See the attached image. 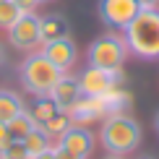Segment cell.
<instances>
[{
    "label": "cell",
    "instance_id": "1",
    "mask_svg": "<svg viewBox=\"0 0 159 159\" xmlns=\"http://www.w3.org/2000/svg\"><path fill=\"white\" fill-rule=\"evenodd\" d=\"M128 50L141 60H159V8H141L123 29Z\"/></svg>",
    "mask_w": 159,
    "mask_h": 159
},
{
    "label": "cell",
    "instance_id": "2",
    "mask_svg": "<svg viewBox=\"0 0 159 159\" xmlns=\"http://www.w3.org/2000/svg\"><path fill=\"white\" fill-rule=\"evenodd\" d=\"M141 125L128 112H110L99 130V138H102V146L107 149V154L120 157H128L130 151H136L141 143Z\"/></svg>",
    "mask_w": 159,
    "mask_h": 159
},
{
    "label": "cell",
    "instance_id": "3",
    "mask_svg": "<svg viewBox=\"0 0 159 159\" xmlns=\"http://www.w3.org/2000/svg\"><path fill=\"white\" fill-rule=\"evenodd\" d=\"M60 76H63V70L57 68V65H52L42 52L29 55L21 63V68H18L21 86L29 91V94H34V97H47Z\"/></svg>",
    "mask_w": 159,
    "mask_h": 159
},
{
    "label": "cell",
    "instance_id": "4",
    "mask_svg": "<svg viewBox=\"0 0 159 159\" xmlns=\"http://www.w3.org/2000/svg\"><path fill=\"white\" fill-rule=\"evenodd\" d=\"M128 42H125V37L120 34H107L97 37L94 42L89 44V65H94V68H107V70H120L125 57H128Z\"/></svg>",
    "mask_w": 159,
    "mask_h": 159
},
{
    "label": "cell",
    "instance_id": "5",
    "mask_svg": "<svg viewBox=\"0 0 159 159\" xmlns=\"http://www.w3.org/2000/svg\"><path fill=\"white\" fill-rule=\"evenodd\" d=\"M8 42L21 52H31L42 44V29H39L37 13H21L16 24L8 29Z\"/></svg>",
    "mask_w": 159,
    "mask_h": 159
},
{
    "label": "cell",
    "instance_id": "6",
    "mask_svg": "<svg viewBox=\"0 0 159 159\" xmlns=\"http://www.w3.org/2000/svg\"><path fill=\"white\" fill-rule=\"evenodd\" d=\"M123 81V68L120 70H107V68H89L78 76V84H81V91L89 97H104L110 94L112 89H117Z\"/></svg>",
    "mask_w": 159,
    "mask_h": 159
},
{
    "label": "cell",
    "instance_id": "7",
    "mask_svg": "<svg viewBox=\"0 0 159 159\" xmlns=\"http://www.w3.org/2000/svg\"><path fill=\"white\" fill-rule=\"evenodd\" d=\"M97 11H99V18H102L104 26L123 31L136 18V13L141 11V5L136 0H99Z\"/></svg>",
    "mask_w": 159,
    "mask_h": 159
},
{
    "label": "cell",
    "instance_id": "8",
    "mask_svg": "<svg viewBox=\"0 0 159 159\" xmlns=\"http://www.w3.org/2000/svg\"><path fill=\"white\" fill-rule=\"evenodd\" d=\"M39 52H42L52 65H57L63 73L70 70L76 65V60H78V47H76V42L68 34L57 37V39H50V42H42V50Z\"/></svg>",
    "mask_w": 159,
    "mask_h": 159
},
{
    "label": "cell",
    "instance_id": "9",
    "mask_svg": "<svg viewBox=\"0 0 159 159\" xmlns=\"http://www.w3.org/2000/svg\"><path fill=\"white\" fill-rule=\"evenodd\" d=\"M94 143H97V141H94V133H91L84 123H70L68 128L57 136V146L73 151V154L84 157V159L94 151Z\"/></svg>",
    "mask_w": 159,
    "mask_h": 159
},
{
    "label": "cell",
    "instance_id": "10",
    "mask_svg": "<svg viewBox=\"0 0 159 159\" xmlns=\"http://www.w3.org/2000/svg\"><path fill=\"white\" fill-rule=\"evenodd\" d=\"M84 91H81V84H78V78L76 76H70L68 70L57 78V84L52 86V91H50V97H52V102L57 104V110L60 112H70V107L78 102V97H81Z\"/></svg>",
    "mask_w": 159,
    "mask_h": 159
},
{
    "label": "cell",
    "instance_id": "11",
    "mask_svg": "<svg viewBox=\"0 0 159 159\" xmlns=\"http://www.w3.org/2000/svg\"><path fill=\"white\" fill-rule=\"evenodd\" d=\"M70 123H91V120H99V117H107L110 110L104 104L102 97H89V94H81L78 102L70 107Z\"/></svg>",
    "mask_w": 159,
    "mask_h": 159
},
{
    "label": "cell",
    "instance_id": "12",
    "mask_svg": "<svg viewBox=\"0 0 159 159\" xmlns=\"http://www.w3.org/2000/svg\"><path fill=\"white\" fill-rule=\"evenodd\" d=\"M39 29H42V42H50V39L68 34V21L63 16H57V13H50V16L39 18Z\"/></svg>",
    "mask_w": 159,
    "mask_h": 159
},
{
    "label": "cell",
    "instance_id": "13",
    "mask_svg": "<svg viewBox=\"0 0 159 159\" xmlns=\"http://www.w3.org/2000/svg\"><path fill=\"white\" fill-rule=\"evenodd\" d=\"M21 141H24L26 151H29V159L37 157V154H42V151H47V149H52V146H50V133L42 128V125H37L34 130H29Z\"/></svg>",
    "mask_w": 159,
    "mask_h": 159
},
{
    "label": "cell",
    "instance_id": "14",
    "mask_svg": "<svg viewBox=\"0 0 159 159\" xmlns=\"http://www.w3.org/2000/svg\"><path fill=\"white\" fill-rule=\"evenodd\" d=\"M21 110H24V99L18 97L16 91L0 89V123H8L11 117H16Z\"/></svg>",
    "mask_w": 159,
    "mask_h": 159
},
{
    "label": "cell",
    "instance_id": "15",
    "mask_svg": "<svg viewBox=\"0 0 159 159\" xmlns=\"http://www.w3.org/2000/svg\"><path fill=\"white\" fill-rule=\"evenodd\" d=\"M29 112H31V117L42 125V123H47L55 112H60L57 110V104L52 102V97L47 94V97H34V102H31V107H29Z\"/></svg>",
    "mask_w": 159,
    "mask_h": 159
},
{
    "label": "cell",
    "instance_id": "16",
    "mask_svg": "<svg viewBox=\"0 0 159 159\" xmlns=\"http://www.w3.org/2000/svg\"><path fill=\"white\" fill-rule=\"evenodd\" d=\"M37 125H39V123L31 117V112L24 107L16 117H11V120H8V130H11V136H13V138H24L29 130H34Z\"/></svg>",
    "mask_w": 159,
    "mask_h": 159
},
{
    "label": "cell",
    "instance_id": "17",
    "mask_svg": "<svg viewBox=\"0 0 159 159\" xmlns=\"http://www.w3.org/2000/svg\"><path fill=\"white\" fill-rule=\"evenodd\" d=\"M18 16H21V8L16 5V0H0V29L8 31Z\"/></svg>",
    "mask_w": 159,
    "mask_h": 159
},
{
    "label": "cell",
    "instance_id": "18",
    "mask_svg": "<svg viewBox=\"0 0 159 159\" xmlns=\"http://www.w3.org/2000/svg\"><path fill=\"white\" fill-rule=\"evenodd\" d=\"M68 125H70V115H68V112H55L47 123H42V128L50 133V138H57Z\"/></svg>",
    "mask_w": 159,
    "mask_h": 159
},
{
    "label": "cell",
    "instance_id": "19",
    "mask_svg": "<svg viewBox=\"0 0 159 159\" xmlns=\"http://www.w3.org/2000/svg\"><path fill=\"white\" fill-rule=\"evenodd\" d=\"M0 159H29V151H26L21 138H13V141L0 151Z\"/></svg>",
    "mask_w": 159,
    "mask_h": 159
},
{
    "label": "cell",
    "instance_id": "20",
    "mask_svg": "<svg viewBox=\"0 0 159 159\" xmlns=\"http://www.w3.org/2000/svg\"><path fill=\"white\" fill-rule=\"evenodd\" d=\"M52 154H55V159H84V157H78V154H73V151H68V149H63V146H52Z\"/></svg>",
    "mask_w": 159,
    "mask_h": 159
},
{
    "label": "cell",
    "instance_id": "21",
    "mask_svg": "<svg viewBox=\"0 0 159 159\" xmlns=\"http://www.w3.org/2000/svg\"><path fill=\"white\" fill-rule=\"evenodd\" d=\"M11 141H13V136H11V130H8V123H0V151L8 146Z\"/></svg>",
    "mask_w": 159,
    "mask_h": 159
},
{
    "label": "cell",
    "instance_id": "22",
    "mask_svg": "<svg viewBox=\"0 0 159 159\" xmlns=\"http://www.w3.org/2000/svg\"><path fill=\"white\" fill-rule=\"evenodd\" d=\"M16 5L21 8V13H34V8L39 5V0H16Z\"/></svg>",
    "mask_w": 159,
    "mask_h": 159
},
{
    "label": "cell",
    "instance_id": "23",
    "mask_svg": "<svg viewBox=\"0 0 159 159\" xmlns=\"http://www.w3.org/2000/svg\"><path fill=\"white\" fill-rule=\"evenodd\" d=\"M138 5H141V8H157L159 5V0H136Z\"/></svg>",
    "mask_w": 159,
    "mask_h": 159
},
{
    "label": "cell",
    "instance_id": "24",
    "mask_svg": "<svg viewBox=\"0 0 159 159\" xmlns=\"http://www.w3.org/2000/svg\"><path fill=\"white\" fill-rule=\"evenodd\" d=\"M31 159H55V154H52V149H47V151H42V154H37Z\"/></svg>",
    "mask_w": 159,
    "mask_h": 159
},
{
    "label": "cell",
    "instance_id": "25",
    "mask_svg": "<svg viewBox=\"0 0 159 159\" xmlns=\"http://www.w3.org/2000/svg\"><path fill=\"white\" fill-rule=\"evenodd\" d=\"M8 63V55H5V47H3V42H0V68Z\"/></svg>",
    "mask_w": 159,
    "mask_h": 159
},
{
    "label": "cell",
    "instance_id": "26",
    "mask_svg": "<svg viewBox=\"0 0 159 159\" xmlns=\"http://www.w3.org/2000/svg\"><path fill=\"white\" fill-rule=\"evenodd\" d=\"M154 128H157V133H159V112H157V117H154Z\"/></svg>",
    "mask_w": 159,
    "mask_h": 159
},
{
    "label": "cell",
    "instance_id": "27",
    "mask_svg": "<svg viewBox=\"0 0 159 159\" xmlns=\"http://www.w3.org/2000/svg\"><path fill=\"white\" fill-rule=\"evenodd\" d=\"M107 159H123V157H120V154H110Z\"/></svg>",
    "mask_w": 159,
    "mask_h": 159
},
{
    "label": "cell",
    "instance_id": "28",
    "mask_svg": "<svg viewBox=\"0 0 159 159\" xmlns=\"http://www.w3.org/2000/svg\"><path fill=\"white\" fill-rule=\"evenodd\" d=\"M39 3H52V0H39Z\"/></svg>",
    "mask_w": 159,
    "mask_h": 159
},
{
    "label": "cell",
    "instance_id": "29",
    "mask_svg": "<svg viewBox=\"0 0 159 159\" xmlns=\"http://www.w3.org/2000/svg\"><path fill=\"white\" fill-rule=\"evenodd\" d=\"M141 159H151V157H141Z\"/></svg>",
    "mask_w": 159,
    "mask_h": 159
}]
</instances>
